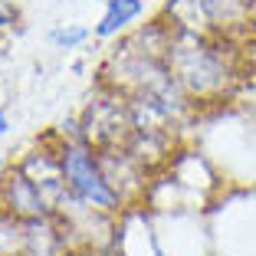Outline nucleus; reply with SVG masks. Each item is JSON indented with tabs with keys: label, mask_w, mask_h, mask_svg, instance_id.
<instances>
[{
	"label": "nucleus",
	"mask_w": 256,
	"mask_h": 256,
	"mask_svg": "<svg viewBox=\"0 0 256 256\" xmlns=\"http://www.w3.org/2000/svg\"><path fill=\"white\" fill-rule=\"evenodd\" d=\"M190 144L217 168L224 188H256V106L230 98L224 106L200 108Z\"/></svg>",
	"instance_id": "1"
},
{
	"label": "nucleus",
	"mask_w": 256,
	"mask_h": 256,
	"mask_svg": "<svg viewBox=\"0 0 256 256\" xmlns=\"http://www.w3.org/2000/svg\"><path fill=\"white\" fill-rule=\"evenodd\" d=\"M168 66L197 112L236 98V86L243 82L240 56L226 53V46L194 30L174 26L168 43Z\"/></svg>",
	"instance_id": "2"
},
{
	"label": "nucleus",
	"mask_w": 256,
	"mask_h": 256,
	"mask_svg": "<svg viewBox=\"0 0 256 256\" xmlns=\"http://www.w3.org/2000/svg\"><path fill=\"white\" fill-rule=\"evenodd\" d=\"M56 154H60L66 190L76 200H82L86 207L106 214V217H118L122 210H128L125 197L115 188L98 148H92L82 138H60L56 142Z\"/></svg>",
	"instance_id": "3"
},
{
	"label": "nucleus",
	"mask_w": 256,
	"mask_h": 256,
	"mask_svg": "<svg viewBox=\"0 0 256 256\" xmlns=\"http://www.w3.org/2000/svg\"><path fill=\"white\" fill-rule=\"evenodd\" d=\"M214 256H256V188H224L207 207Z\"/></svg>",
	"instance_id": "4"
},
{
	"label": "nucleus",
	"mask_w": 256,
	"mask_h": 256,
	"mask_svg": "<svg viewBox=\"0 0 256 256\" xmlns=\"http://www.w3.org/2000/svg\"><path fill=\"white\" fill-rule=\"evenodd\" d=\"M161 256H214L207 210H151Z\"/></svg>",
	"instance_id": "5"
},
{
	"label": "nucleus",
	"mask_w": 256,
	"mask_h": 256,
	"mask_svg": "<svg viewBox=\"0 0 256 256\" xmlns=\"http://www.w3.org/2000/svg\"><path fill=\"white\" fill-rule=\"evenodd\" d=\"M112 250L118 256H161L154 220H151V210L144 204H132L128 210L115 217Z\"/></svg>",
	"instance_id": "6"
},
{
	"label": "nucleus",
	"mask_w": 256,
	"mask_h": 256,
	"mask_svg": "<svg viewBox=\"0 0 256 256\" xmlns=\"http://www.w3.org/2000/svg\"><path fill=\"white\" fill-rule=\"evenodd\" d=\"M0 210L14 214L20 220H40V217H53L56 214L53 204L40 190V184L20 164H10L7 178L0 184Z\"/></svg>",
	"instance_id": "7"
},
{
	"label": "nucleus",
	"mask_w": 256,
	"mask_h": 256,
	"mask_svg": "<svg viewBox=\"0 0 256 256\" xmlns=\"http://www.w3.org/2000/svg\"><path fill=\"white\" fill-rule=\"evenodd\" d=\"M144 7H148V0H106V4H102V16H98L96 26H92L96 40L125 36V33L144 16Z\"/></svg>",
	"instance_id": "8"
},
{
	"label": "nucleus",
	"mask_w": 256,
	"mask_h": 256,
	"mask_svg": "<svg viewBox=\"0 0 256 256\" xmlns=\"http://www.w3.org/2000/svg\"><path fill=\"white\" fill-rule=\"evenodd\" d=\"M92 36H96V33H92V26H86V23H53V26L46 30V43L53 46V50H62V53L82 50Z\"/></svg>",
	"instance_id": "9"
},
{
	"label": "nucleus",
	"mask_w": 256,
	"mask_h": 256,
	"mask_svg": "<svg viewBox=\"0 0 256 256\" xmlns=\"http://www.w3.org/2000/svg\"><path fill=\"white\" fill-rule=\"evenodd\" d=\"M0 256H26V220L0 210Z\"/></svg>",
	"instance_id": "10"
},
{
	"label": "nucleus",
	"mask_w": 256,
	"mask_h": 256,
	"mask_svg": "<svg viewBox=\"0 0 256 256\" xmlns=\"http://www.w3.org/2000/svg\"><path fill=\"white\" fill-rule=\"evenodd\" d=\"M240 69H243V79L256 82V36H250L246 46L240 50Z\"/></svg>",
	"instance_id": "11"
},
{
	"label": "nucleus",
	"mask_w": 256,
	"mask_h": 256,
	"mask_svg": "<svg viewBox=\"0 0 256 256\" xmlns=\"http://www.w3.org/2000/svg\"><path fill=\"white\" fill-rule=\"evenodd\" d=\"M20 23V10L14 0H0V33H14Z\"/></svg>",
	"instance_id": "12"
},
{
	"label": "nucleus",
	"mask_w": 256,
	"mask_h": 256,
	"mask_svg": "<svg viewBox=\"0 0 256 256\" xmlns=\"http://www.w3.org/2000/svg\"><path fill=\"white\" fill-rule=\"evenodd\" d=\"M10 128H14V122H10V112H7V108H0V142L10 135Z\"/></svg>",
	"instance_id": "13"
},
{
	"label": "nucleus",
	"mask_w": 256,
	"mask_h": 256,
	"mask_svg": "<svg viewBox=\"0 0 256 256\" xmlns=\"http://www.w3.org/2000/svg\"><path fill=\"white\" fill-rule=\"evenodd\" d=\"M86 4H106V0H86Z\"/></svg>",
	"instance_id": "14"
},
{
	"label": "nucleus",
	"mask_w": 256,
	"mask_h": 256,
	"mask_svg": "<svg viewBox=\"0 0 256 256\" xmlns=\"http://www.w3.org/2000/svg\"><path fill=\"white\" fill-rule=\"evenodd\" d=\"M106 256H118V253H115V250H108V253H106Z\"/></svg>",
	"instance_id": "15"
}]
</instances>
